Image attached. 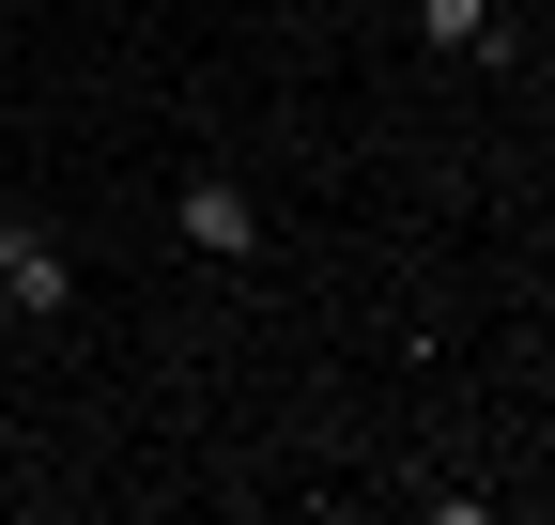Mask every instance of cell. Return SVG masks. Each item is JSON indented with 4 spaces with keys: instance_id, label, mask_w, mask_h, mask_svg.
I'll return each mask as SVG.
<instances>
[{
    "instance_id": "cell-1",
    "label": "cell",
    "mask_w": 555,
    "mask_h": 525,
    "mask_svg": "<svg viewBox=\"0 0 555 525\" xmlns=\"http://www.w3.org/2000/svg\"><path fill=\"white\" fill-rule=\"evenodd\" d=\"M170 232H185L201 262H262V202H247L232 170H185V185H170Z\"/></svg>"
},
{
    "instance_id": "cell-2",
    "label": "cell",
    "mask_w": 555,
    "mask_h": 525,
    "mask_svg": "<svg viewBox=\"0 0 555 525\" xmlns=\"http://www.w3.org/2000/svg\"><path fill=\"white\" fill-rule=\"evenodd\" d=\"M416 47H448V62H509V0H416Z\"/></svg>"
},
{
    "instance_id": "cell-3",
    "label": "cell",
    "mask_w": 555,
    "mask_h": 525,
    "mask_svg": "<svg viewBox=\"0 0 555 525\" xmlns=\"http://www.w3.org/2000/svg\"><path fill=\"white\" fill-rule=\"evenodd\" d=\"M0 309H16V324H62V309H78V262H62V232H31V247H16Z\"/></svg>"
},
{
    "instance_id": "cell-4",
    "label": "cell",
    "mask_w": 555,
    "mask_h": 525,
    "mask_svg": "<svg viewBox=\"0 0 555 525\" xmlns=\"http://www.w3.org/2000/svg\"><path fill=\"white\" fill-rule=\"evenodd\" d=\"M31 232H47V217H31V202H0V279H16V247H31Z\"/></svg>"
}]
</instances>
